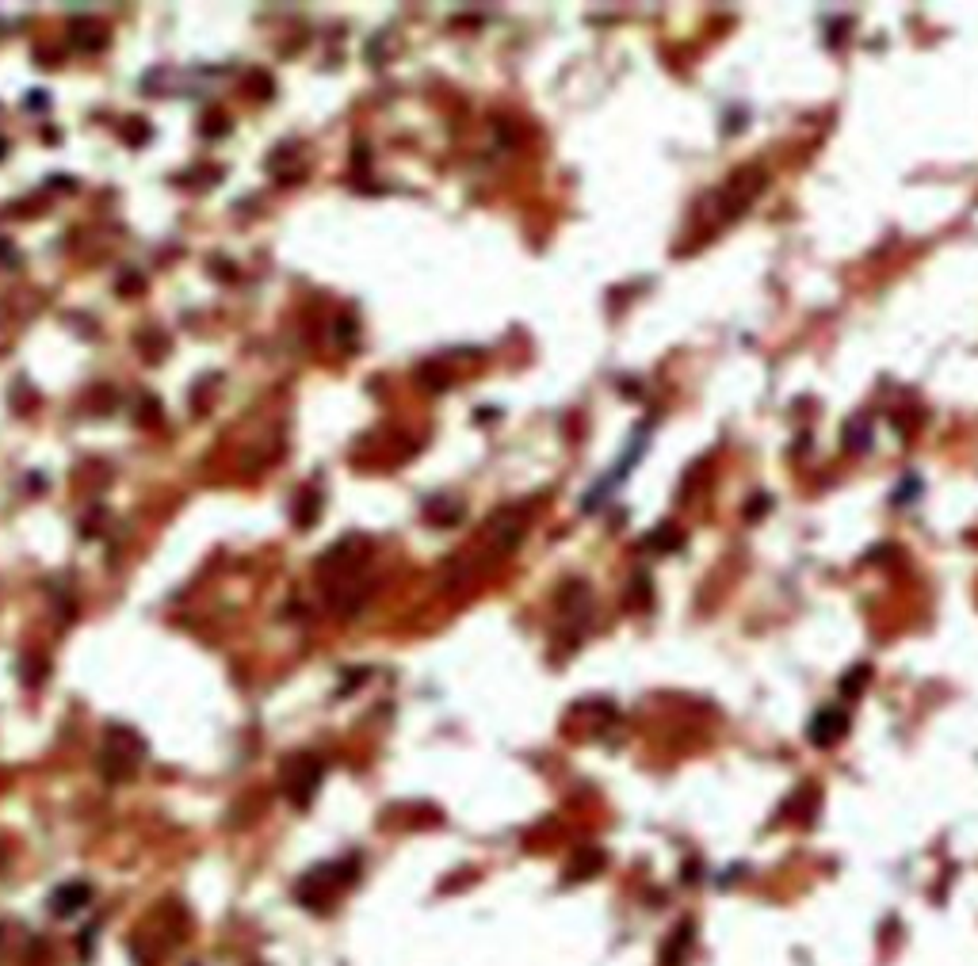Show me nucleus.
<instances>
[{"instance_id":"f257e3e1","label":"nucleus","mask_w":978,"mask_h":966,"mask_svg":"<svg viewBox=\"0 0 978 966\" xmlns=\"http://www.w3.org/2000/svg\"><path fill=\"white\" fill-rule=\"evenodd\" d=\"M89 898H92V890H89V886H84V883H81V886L70 883V886H62L50 902H54V913H58V917H73V913H81L84 905H89Z\"/></svg>"},{"instance_id":"f03ea898","label":"nucleus","mask_w":978,"mask_h":966,"mask_svg":"<svg viewBox=\"0 0 978 966\" xmlns=\"http://www.w3.org/2000/svg\"><path fill=\"white\" fill-rule=\"evenodd\" d=\"M840 734H845V718H840L837 711H826V715H818V722L811 726V737L818 741V745H830V741H837Z\"/></svg>"}]
</instances>
